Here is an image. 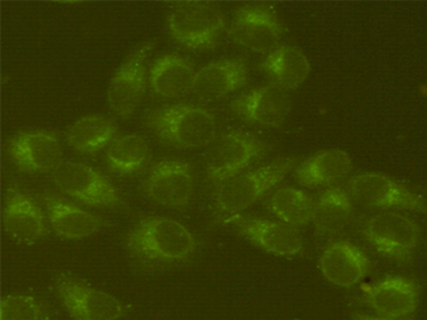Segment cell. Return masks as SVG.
<instances>
[{
  "instance_id": "1",
  "label": "cell",
  "mask_w": 427,
  "mask_h": 320,
  "mask_svg": "<svg viewBox=\"0 0 427 320\" xmlns=\"http://www.w3.org/2000/svg\"><path fill=\"white\" fill-rule=\"evenodd\" d=\"M125 246L135 260L152 265L186 261L196 252L194 234L176 220L159 215L141 218L126 235Z\"/></svg>"
},
{
  "instance_id": "2",
  "label": "cell",
  "mask_w": 427,
  "mask_h": 320,
  "mask_svg": "<svg viewBox=\"0 0 427 320\" xmlns=\"http://www.w3.org/2000/svg\"><path fill=\"white\" fill-rule=\"evenodd\" d=\"M147 124L162 142L181 149L207 146L216 135V120L209 110L193 105L175 104L152 110Z\"/></svg>"
},
{
  "instance_id": "3",
  "label": "cell",
  "mask_w": 427,
  "mask_h": 320,
  "mask_svg": "<svg viewBox=\"0 0 427 320\" xmlns=\"http://www.w3.org/2000/svg\"><path fill=\"white\" fill-rule=\"evenodd\" d=\"M297 164L294 156L276 159L243 171L215 186L214 206L220 215H236L277 186Z\"/></svg>"
},
{
  "instance_id": "4",
  "label": "cell",
  "mask_w": 427,
  "mask_h": 320,
  "mask_svg": "<svg viewBox=\"0 0 427 320\" xmlns=\"http://www.w3.org/2000/svg\"><path fill=\"white\" fill-rule=\"evenodd\" d=\"M266 151L265 143L248 132L234 129L216 135L204 156L206 176L216 186L244 171Z\"/></svg>"
},
{
  "instance_id": "5",
  "label": "cell",
  "mask_w": 427,
  "mask_h": 320,
  "mask_svg": "<svg viewBox=\"0 0 427 320\" xmlns=\"http://www.w3.org/2000/svg\"><path fill=\"white\" fill-rule=\"evenodd\" d=\"M167 23L173 39L200 50L214 48L226 25L223 10L214 3L205 1L176 4L169 11Z\"/></svg>"
},
{
  "instance_id": "6",
  "label": "cell",
  "mask_w": 427,
  "mask_h": 320,
  "mask_svg": "<svg viewBox=\"0 0 427 320\" xmlns=\"http://www.w3.org/2000/svg\"><path fill=\"white\" fill-rule=\"evenodd\" d=\"M53 288L60 304L74 319L115 320L127 312L117 297L70 274H56Z\"/></svg>"
},
{
  "instance_id": "7",
  "label": "cell",
  "mask_w": 427,
  "mask_h": 320,
  "mask_svg": "<svg viewBox=\"0 0 427 320\" xmlns=\"http://www.w3.org/2000/svg\"><path fill=\"white\" fill-rule=\"evenodd\" d=\"M51 178L60 191L86 205L116 208L122 203L116 186L100 171L85 163L63 161L52 172Z\"/></svg>"
},
{
  "instance_id": "8",
  "label": "cell",
  "mask_w": 427,
  "mask_h": 320,
  "mask_svg": "<svg viewBox=\"0 0 427 320\" xmlns=\"http://www.w3.org/2000/svg\"><path fill=\"white\" fill-rule=\"evenodd\" d=\"M346 188L354 201L369 208L423 213L426 210L423 195L381 173L355 174L347 181Z\"/></svg>"
},
{
  "instance_id": "9",
  "label": "cell",
  "mask_w": 427,
  "mask_h": 320,
  "mask_svg": "<svg viewBox=\"0 0 427 320\" xmlns=\"http://www.w3.org/2000/svg\"><path fill=\"white\" fill-rule=\"evenodd\" d=\"M153 44L147 42L135 50L112 74L106 90L110 111L121 119H130L137 111L148 84L146 62Z\"/></svg>"
},
{
  "instance_id": "10",
  "label": "cell",
  "mask_w": 427,
  "mask_h": 320,
  "mask_svg": "<svg viewBox=\"0 0 427 320\" xmlns=\"http://www.w3.org/2000/svg\"><path fill=\"white\" fill-rule=\"evenodd\" d=\"M367 242L379 253L397 260H404L415 252L421 230L407 215L394 211L376 214L362 228Z\"/></svg>"
},
{
  "instance_id": "11",
  "label": "cell",
  "mask_w": 427,
  "mask_h": 320,
  "mask_svg": "<svg viewBox=\"0 0 427 320\" xmlns=\"http://www.w3.org/2000/svg\"><path fill=\"white\" fill-rule=\"evenodd\" d=\"M142 191L152 202L172 209L187 207L194 191L191 165L184 160L168 159L156 163L146 176Z\"/></svg>"
},
{
  "instance_id": "12",
  "label": "cell",
  "mask_w": 427,
  "mask_h": 320,
  "mask_svg": "<svg viewBox=\"0 0 427 320\" xmlns=\"http://www.w3.org/2000/svg\"><path fill=\"white\" fill-rule=\"evenodd\" d=\"M284 28L275 11L264 6L238 9L228 29L238 46L255 53H268L278 46Z\"/></svg>"
},
{
  "instance_id": "13",
  "label": "cell",
  "mask_w": 427,
  "mask_h": 320,
  "mask_svg": "<svg viewBox=\"0 0 427 320\" xmlns=\"http://www.w3.org/2000/svg\"><path fill=\"white\" fill-rule=\"evenodd\" d=\"M6 151L17 168L30 174L53 172L63 161L59 137L48 129H30L15 134L9 139Z\"/></svg>"
},
{
  "instance_id": "14",
  "label": "cell",
  "mask_w": 427,
  "mask_h": 320,
  "mask_svg": "<svg viewBox=\"0 0 427 320\" xmlns=\"http://www.w3.org/2000/svg\"><path fill=\"white\" fill-rule=\"evenodd\" d=\"M4 232L19 244L32 246L47 235L45 215L36 202L16 185L8 187L2 211Z\"/></svg>"
},
{
  "instance_id": "15",
  "label": "cell",
  "mask_w": 427,
  "mask_h": 320,
  "mask_svg": "<svg viewBox=\"0 0 427 320\" xmlns=\"http://www.w3.org/2000/svg\"><path fill=\"white\" fill-rule=\"evenodd\" d=\"M231 223L243 238L273 255L292 257L303 250V238L297 228L280 220L241 216L232 218Z\"/></svg>"
},
{
  "instance_id": "16",
  "label": "cell",
  "mask_w": 427,
  "mask_h": 320,
  "mask_svg": "<svg viewBox=\"0 0 427 320\" xmlns=\"http://www.w3.org/2000/svg\"><path fill=\"white\" fill-rule=\"evenodd\" d=\"M232 112L250 123L278 128L286 121L291 110L288 91L273 83L255 87L234 99Z\"/></svg>"
},
{
  "instance_id": "17",
  "label": "cell",
  "mask_w": 427,
  "mask_h": 320,
  "mask_svg": "<svg viewBox=\"0 0 427 320\" xmlns=\"http://www.w3.org/2000/svg\"><path fill=\"white\" fill-rule=\"evenodd\" d=\"M417 283L402 276L386 277L365 290L367 304L379 319H400L412 316L420 300Z\"/></svg>"
},
{
  "instance_id": "18",
  "label": "cell",
  "mask_w": 427,
  "mask_h": 320,
  "mask_svg": "<svg viewBox=\"0 0 427 320\" xmlns=\"http://www.w3.org/2000/svg\"><path fill=\"white\" fill-rule=\"evenodd\" d=\"M318 268L331 284L349 289L358 284L367 275L369 262L364 252L348 240L332 242L322 252Z\"/></svg>"
},
{
  "instance_id": "19",
  "label": "cell",
  "mask_w": 427,
  "mask_h": 320,
  "mask_svg": "<svg viewBox=\"0 0 427 320\" xmlns=\"http://www.w3.org/2000/svg\"><path fill=\"white\" fill-rule=\"evenodd\" d=\"M41 200L54 234L60 239L78 240L97 233L103 220L95 214L50 193Z\"/></svg>"
},
{
  "instance_id": "20",
  "label": "cell",
  "mask_w": 427,
  "mask_h": 320,
  "mask_svg": "<svg viewBox=\"0 0 427 320\" xmlns=\"http://www.w3.org/2000/svg\"><path fill=\"white\" fill-rule=\"evenodd\" d=\"M248 78V67L243 60H218L195 72L191 90L203 100H216L242 88Z\"/></svg>"
},
{
  "instance_id": "21",
  "label": "cell",
  "mask_w": 427,
  "mask_h": 320,
  "mask_svg": "<svg viewBox=\"0 0 427 320\" xmlns=\"http://www.w3.org/2000/svg\"><path fill=\"white\" fill-rule=\"evenodd\" d=\"M352 168V159L347 151L330 148L319 151L297 164L293 176L303 187H330L346 178Z\"/></svg>"
},
{
  "instance_id": "22",
  "label": "cell",
  "mask_w": 427,
  "mask_h": 320,
  "mask_svg": "<svg viewBox=\"0 0 427 320\" xmlns=\"http://www.w3.org/2000/svg\"><path fill=\"white\" fill-rule=\"evenodd\" d=\"M260 67L273 84L288 91L298 88L311 70L303 51L290 45L277 46L268 53Z\"/></svg>"
},
{
  "instance_id": "23",
  "label": "cell",
  "mask_w": 427,
  "mask_h": 320,
  "mask_svg": "<svg viewBox=\"0 0 427 320\" xmlns=\"http://www.w3.org/2000/svg\"><path fill=\"white\" fill-rule=\"evenodd\" d=\"M194 74L188 60L178 55L167 54L152 65L148 85L151 91L159 97H180L191 90Z\"/></svg>"
},
{
  "instance_id": "24",
  "label": "cell",
  "mask_w": 427,
  "mask_h": 320,
  "mask_svg": "<svg viewBox=\"0 0 427 320\" xmlns=\"http://www.w3.org/2000/svg\"><path fill=\"white\" fill-rule=\"evenodd\" d=\"M117 124L110 118L89 114L77 119L65 132L67 144L82 154H92L107 148L117 136Z\"/></svg>"
},
{
  "instance_id": "25",
  "label": "cell",
  "mask_w": 427,
  "mask_h": 320,
  "mask_svg": "<svg viewBox=\"0 0 427 320\" xmlns=\"http://www.w3.org/2000/svg\"><path fill=\"white\" fill-rule=\"evenodd\" d=\"M353 202L346 188L336 185L328 187L314 202L311 223L316 231L332 235L344 230L352 218Z\"/></svg>"
},
{
  "instance_id": "26",
  "label": "cell",
  "mask_w": 427,
  "mask_h": 320,
  "mask_svg": "<svg viewBox=\"0 0 427 320\" xmlns=\"http://www.w3.org/2000/svg\"><path fill=\"white\" fill-rule=\"evenodd\" d=\"M314 202L303 190L283 186L271 193L266 206L278 220L298 228L311 223Z\"/></svg>"
},
{
  "instance_id": "27",
  "label": "cell",
  "mask_w": 427,
  "mask_h": 320,
  "mask_svg": "<svg viewBox=\"0 0 427 320\" xmlns=\"http://www.w3.org/2000/svg\"><path fill=\"white\" fill-rule=\"evenodd\" d=\"M150 149L141 135H117L106 149L105 160L115 172L129 175L142 169L149 161Z\"/></svg>"
},
{
  "instance_id": "28",
  "label": "cell",
  "mask_w": 427,
  "mask_h": 320,
  "mask_svg": "<svg viewBox=\"0 0 427 320\" xmlns=\"http://www.w3.org/2000/svg\"><path fill=\"white\" fill-rule=\"evenodd\" d=\"M1 320L49 319L46 308L36 297L29 294H9L1 299Z\"/></svg>"
}]
</instances>
